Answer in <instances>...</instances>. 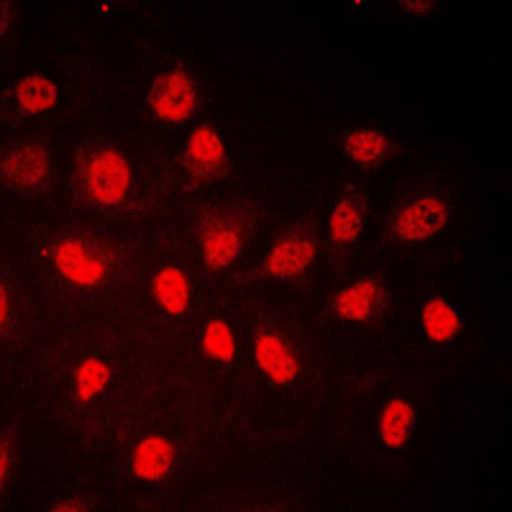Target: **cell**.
Instances as JSON below:
<instances>
[{"label": "cell", "mask_w": 512, "mask_h": 512, "mask_svg": "<svg viewBox=\"0 0 512 512\" xmlns=\"http://www.w3.org/2000/svg\"><path fill=\"white\" fill-rule=\"evenodd\" d=\"M154 297H157L159 308L167 315L177 318V315H185L187 308H190V280L187 274L177 267H162L157 272L152 282Z\"/></svg>", "instance_id": "cell-13"}, {"label": "cell", "mask_w": 512, "mask_h": 512, "mask_svg": "<svg viewBox=\"0 0 512 512\" xmlns=\"http://www.w3.org/2000/svg\"><path fill=\"white\" fill-rule=\"evenodd\" d=\"M384 303L382 282L367 277V280L351 282L344 290H338L331 300V310L336 318L346 323H367Z\"/></svg>", "instance_id": "cell-10"}, {"label": "cell", "mask_w": 512, "mask_h": 512, "mask_svg": "<svg viewBox=\"0 0 512 512\" xmlns=\"http://www.w3.org/2000/svg\"><path fill=\"white\" fill-rule=\"evenodd\" d=\"M11 466H13V454H11V446H8V441L3 443V448H0V479H3V484L11 479Z\"/></svg>", "instance_id": "cell-22"}, {"label": "cell", "mask_w": 512, "mask_h": 512, "mask_svg": "<svg viewBox=\"0 0 512 512\" xmlns=\"http://www.w3.org/2000/svg\"><path fill=\"white\" fill-rule=\"evenodd\" d=\"M244 228L228 218H210L200 231V256L210 272H226L244 254Z\"/></svg>", "instance_id": "cell-7"}, {"label": "cell", "mask_w": 512, "mask_h": 512, "mask_svg": "<svg viewBox=\"0 0 512 512\" xmlns=\"http://www.w3.org/2000/svg\"><path fill=\"white\" fill-rule=\"evenodd\" d=\"M420 328L431 344L443 346L459 336L464 328V318L446 297H428L420 308Z\"/></svg>", "instance_id": "cell-12"}, {"label": "cell", "mask_w": 512, "mask_h": 512, "mask_svg": "<svg viewBox=\"0 0 512 512\" xmlns=\"http://www.w3.org/2000/svg\"><path fill=\"white\" fill-rule=\"evenodd\" d=\"M228 149L223 136L208 123H200L185 144V167L198 180H216L226 172Z\"/></svg>", "instance_id": "cell-8"}, {"label": "cell", "mask_w": 512, "mask_h": 512, "mask_svg": "<svg viewBox=\"0 0 512 512\" xmlns=\"http://www.w3.org/2000/svg\"><path fill=\"white\" fill-rule=\"evenodd\" d=\"M315 254H318V249H315V241L308 233H282L264 254L262 269L267 277H274V280H295V277L308 272L310 264L315 262Z\"/></svg>", "instance_id": "cell-6"}, {"label": "cell", "mask_w": 512, "mask_h": 512, "mask_svg": "<svg viewBox=\"0 0 512 512\" xmlns=\"http://www.w3.org/2000/svg\"><path fill=\"white\" fill-rule=\"evenodd\" d=\"M448 221H451V210H448L446 200L436 198V195H423L397 213L392 221V233L400 241L420 244V241H431L433 236H438L448 226Z\"/></svg>", "instance_id": "cell-4"}, {"label": "cell", "mask_w": 512, "mask_h": 512, "mask_svg": "<svg viewBox=\"0 0 512 512\" xmlns=\"http://www.w3.org/2000/svg\"><path fill=\"white\" fill-rule=\"evenodd\" d=\"M254 361L259 372L277 387H285L300 374V359L295 346L274 328H259L254 333Z\"/></svg>", "instance_id": "cell-5"}, {"label": "cell", "mask_w": 512, "mask_h": 512, "mask_svg": "<svg viewBox=\"0 0 512 512\" xmlns=\"http://www.w3.org/2000/svg\"><path fill=\"white\" fill-rule=\"evenodd\" d=\"M80 187L85 198L98 208H118L126 203L131 187V169L126 157L113 149H98L80 164Z\"/></svg>", "instance_id": "cell-2"}, {"label": "cell", "mask_w": 512, "mask_h": 512, "mask_svg": "<svg viewBox=\"0 0 512 512\" xmlns=\"http://www.w3.org/2000/svg\"><path fill=\"white\" fill-rule=\"evenodd\" d=\"M415 425V408L413 402L405 397H392L382 410L379 418V436H382L384 446L387 448H405L410 441Z\"/></svg>", "instance_id": "cell-14"}, {"label": "cell", "mask_w": 512, "mask_h": 512, "mask_svg": "<svg viewBox=\"0 0 512 512\" xmlns=\"http://www.w3.org/2000/svg\"><path fill=\"white\" fill-rule=\"evenodd\" d=\"M111 8H113V3H100V11H103V13H108Z\"/></svg>", "instance_id": "cell-24"}, {"label": "cell", "mask_w": 512, "mask_h": 512, "mask_svg": "<svg viewBox=\"0 0 512 512\" xmlns=\"http://www.w3.org/2000/svg\"><path fill=\"white\" fill-rule=\"evenodd\" d=\"M344 149L354 162L377 164L390 152V139L377 128H356L344 139Z\"/></svg>", "instance_id": "cell-17"}, {"label": "cell", "mask_w": 512, "mask_h": 512, "mask_svg": "<svg viewBox=\"0 0 512 512\" xmlns=\"http://www.w3.org/2000/svg\"><path fill=\"white\" fill-rule=\"evenodd\" d=\"M200 346H203V354L213 361H221V364H231L236 359V338H233L231 326H228L223 318H210L203 326L200 333Z\"/></svg>", "instance_id": "cell-19"}, {"label": "cell", "mask_w": 512, "mask_h": 512, "mask_svg": "<svg viewBox=\"0 0 512 512\" xmlns=\"http://www.w3.org/2000/svg\"><path fill=\"white\" fill-rule=\"evenodd\" d=\"M113 369L98 356L82 359L75 369V395L80 402H90L103 395L105 387L111 384Z\"/></svg>", "instance_id": "cell-18"}, {"label": "cell", "mask_w": 512, "mask_h": 512, "mask_svg": "<svg viewBox=\"0 0 512 512\" xmlns=\"http://www.w3.org/2000/svg\"><path fill=\"white\" fill-rule=\"evenodd\" d=\"M0 323H3V328H8V323H11V292H8L6 282L0 285Z\"/></svg>", "instance_id": "cell-21"}, {"label": "cell", "mask_w": 512, "mask_h": 512, "mask_svg": "<svg viewBox=\"0 0 512 512\" xmlns=\"http://www.w3.org/2000/svg\"><path fill=\"white\" fill-rule=\"evenodd\" d=\"M149 105L154 116L180 126L198 111V85L185 70L162 72L149 90Z\"/></svg>", "instance_id": "cell-3"}, {"label": "cell", "mask_w": 512, "mask_h": 512, "mask_svg": "<svg viewBox=\"0 0 512 512\" xmlns=\"http://www.w3.org/2000/svg\"><path fill=\"white\" fill-rule=\"evenodd\" d=\"M364 231V208L354 198H341L331 210L328 218V233L338 246L354 244Z\"/></svg>", "instance_id": "cell-16"}, {"label": "cell", "mask_w": 512, "mask_h": 512, "mask_svg": "<svg viewBox=\"0 0 512 512\" xmlns=\"http://www.w3.org/2000/svg\"><path fill=\"white\" fill-rule=\"evenodd\" d=\"M436 3H418V0H402V3H397V11L402 13V16H413V18H425L431 16L433 11H436Z\"/></svg>", "instance_id": "cell-20"}, {"label": "cell", "mask_w": 512, "mask_h": 512, "mask_svg": "<svg viewBox=\"0 0 512 512\" xmlns=\"http://www.w3.org/2000/svg\"><path fill=\"white\" fill-rule=\"evenodd\" d=\"M13 93H16L18 108L26 116H41V113L52 111L59 98L57 85L47 75H41V72H31V75L21 77Z\"/></svg>", "instance_id": "cell-15"}, {"label": "cell", "mask_w": 512, "mask_h": 512, "mask_svg": "<svg viewBox=\"0 0 512 512\" xmlns=\"http://www.w3.org/2000/svg\"><path fill=\"white\" fill-rule=\"evenodd\" d=\"M52 510H88V505H82V502L77 500H67V502H57V505H52Z\"/></svg>", "instance_id": "cell-23"}, {"label": "cell", "mask_w": 512, "mask_h": 512, "mask_svg": "<svg viewBox=\"0 0 512 512\" xmlns=\"http://www.w3.org/2000/svg\"><path fill=\"white\" fill-rule=\"evenodd\" d=\"M177 451L164 436H146L131 454V472L141 482H162L175 469Z\"/></svg>", "instance_id": "cell-11"}, {"label": "cell", "mask_w": 512, "mask_h": 512, "mask_svg": "<svg viewBox=\"0 0 512 512\" xmlns=\"http://www.w3.org/2000/svg\"><path fill=\"white\" fill-rule=\"evenodd\" d=\"M47 256L57 274L67 285L77 290H95L105 285L111 277V259L100 246L82 236H64L54 244L44 246Z\"/></svg>", "instance_id": "cell-1"}, {"label": "cell", "mask_w": 512, "mask_h": 512, "mask_svg": "<svg viewBox=\"0 0 512 512\" xmlns=\"http://www.w3.org/2000/svg\"><path fill=\"white\" fill-rule=\"evenodd\" d=\"M3 180L16 190H34L49 175V154L39 144L13 146L3 157Z\"/></svg>", "instance_id": "cell-9"}]
</instances>
